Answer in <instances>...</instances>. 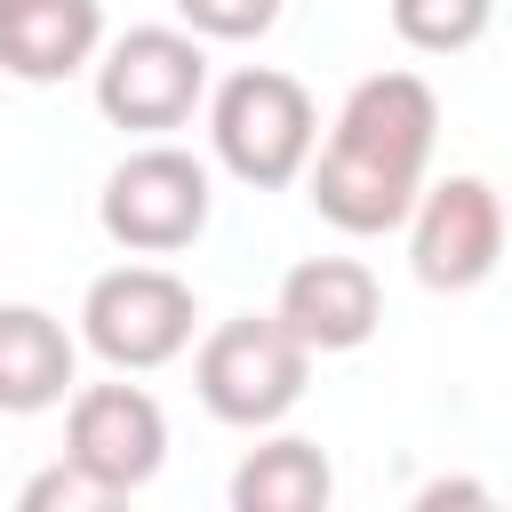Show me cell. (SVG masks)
<instances>
[{"label":"cell","mask_w":512,"mask_h":512,"mask_svg":"<svg viewBox=\"0 0 512 512\" xmlns=\"http://www.w3.org/2000/svg\"><path fill=\"white\" fill-rule=\"evenodd\" d=\"M432 136H440V96L416 72H368L336 104L328 144H312V160H304L312 216L336 224V232H352V240L400 232L408 208H416V192H424Z\"/></svg>","instance_id":"cell-1"},{"label":"cell","mask_w":512,"mask_h":512,"mask_svg":"<svg viewBox=\"0 0 512 512\" xmlns=\"http://www.w3.org/2000/svg\"><path fill=\"white\" fill-rule=\"evenodd\" d=\"M320 144V112L304 96V80L272 72V64H240L232 80H216L208 96V152L224 176H240L248 192H280L304 176Z\"/></svg>","instance_id":"cell-2"},{"label":"cell","mask_w":512,"mask_h":512,"mask_svg":"<svg viewBox=\"0 0 512 512\" xmlns=\"http://www.w3.org/2000/svg\"><path fill=\"white\" fill-rule=\"evenodd\" d=\"M304 376H312V352L288 336L280 312H240V320H216L192 352V392L216 424H240V432H264L280 424L296 400H304Z\"/></svg>","instance_id":"cell-3"},{"label":"cell","mask_w":512,"mask_h":512,"mask_svg":"<svg viewBox=\"0 0 512 512\" xmlns=\"http://www.w3.org/2000/svg\"><path fill=\"white\" fill-rule=\"evenodd\" d=\"M208 104V48L184 24H128L96 48V112L136 136H168Z\"/></svg>","instance_id":"cell-4"},{"label":"cell","mask_w":512,"mask_h":512,"mask_svg":"<svg viewBox=\"0 0 512 512\" xmlns=\"http://www.w3.org/2000/svg\"><path fill=\"white\" fill-rule=\"evenodd\" d=\"M208 208H216V184H208V160H192L184 144H144L128 152L104 192H96V224L112 248L128 256H176L208 232Z\"/></svg>","instance_id":"cell-5"},{"label":"cell","mask_w":512,"mask_h":512,"mask_svg":"<svg viewBox=\"0 0 512 512\" xmlns=\"http://www.w3.org/2000/svg\"><path fill=\"white\" fill-rule=\"evenodd\" d=\"M192 320H200V304L168 264H112L80 296V344L120 376L168 368L192 344Z\"/></svg>","instance_id":"cell-6"},{"label":"cell","mask_w":512,"mask_h":512,"mask_svg":"<svg viewBox=\"0 0 512 512\" xmlns=\"http://www.w3.org/2000/svg\"><path fill=\"white\" fill-rule=\"evenodd\" d=\"M504 232H512V216H504V192L488 176H440L408 208V264L424 288L464 296L504 264Z\"/></svg>","instance_id":"cell-7"},{"label":"cell","mask_w":512,"mask_h":512,"mask_svg":"<svg viewBox=\"0 0 512 512\" xmlns=\"http://www.w3.org/2000/svg\"><path fill=\"white\" fill-rule=\"evenodd\" d=\"M64 456L112 496H136L168 464V416L144 384H80L64 408Z\"/></svg>","instance_id":"cell-8"},{"label":"cell","mask_w":512,"mask_h":512,"mask_svg":"<svg viewBox=\"0 0 512 512\" xmlns=\"http://www.w3.org/2000/svg\"><path fill=\"white\" fill-rule=\"evenodd\" d=\"M272 312L288 320V336L304 352H360L376 336V320H384V288H376V272L360 256H304L280 280Z\"/></svg>","instance_id":"cell-9"},{"label":"cell","mask_w":512,"mask_h":512,"mask_svg":"<svg viewBox=\"0 0 512 512\" xmlns=\"http://www.w3.org/2000/svg\"><path fill=\"white\" fill-rule=\"evenodd\" d=\"M104 48V8L96 0H24L0 16V72L24 88H56Z\"/></svg>","instance_id":"cell-10"},{"label":"cell","mask_w":512,"mask_h":512,"mask_svg":"<svg viewBox=\"0 0 512 512\" xmlns=\"http://www.w3.org/2000/svg\"><path fill=\"white\" fill-rule=\"evenodd\" d=\"M80 344L48 304H0V416H40L72 400Z\"/></svg>","instance_id":"cell-11"},{"label":"cell","mask_w":512,"mask_h":512,"mask_svg":"<svg viewBox=\"0 0 512 512\" xmlns=\"http://www.w3.org/2000/svg\"><path fill=\"white\" fill-rule=\"evenodd\" d=\"M328 496H336V464L304 432L248 448L232 472V512H328Z\"/></svg>","instance_id":"cell-12"},{"label":"cell","mask_w":512,"mask_h":512,"mask_svg":"<svg viewBox=\"0 0 512 512\" xmlns=\"http://www.w3.org/2000/svg\"><path fill=\"white\" fill-rule=\"evenodd\" d=\"M488 16H496V0H392V32L416 56H464L488 32Z\"/></svg>","instance_id":"cell-13"},{"label":"cell","mask_w":512,"mask_h":512,"mask_svg":"<svg viewBox=\"0 0 512 512\" xmlns=\"http://www.w3.org/2000/svg\"><path fill=\"white\" fill-rule=\"evenodd\" d=\"M176 16L200 40H264L280 24V0H176Z\"/></svg>","instance_id":"cell-14"},{"label":"cell","mask_w":512,"mask_h":512,"mask_svg":"<svg viewBox=\"0 0 512 512\" xmlns=\"http://www.w3.org/2000/svg\"><path fill=\"white\" fill-rule=\"evenodd\" d=\"M104 504H120V496H112L104 480H88L72 456L24 480V512H104Z\"/></svg>","instance_id":"cell-15"},{"label":"cell","mask_w":512,"mask_h":512,"mask_svg":"<svg viewBox=\"0 0 512 512\" xmlns=\"http://www.w3.org/2000/svg\"><path fill=\"white\" fill-rule=\"evenodd\" d=\"M440 504H488L480 480H424L416 488V512H440Z\"/></svg>","instance_id":"cell-16"},{"label":"cell","mask_w":512,"mask_h":512,"mask_svg":"<svg viewBox=\"0 0 512 512\" xmlns=\"http://www.w3.org/2000/svg\"><path fill=\"white\" fill-rule=\"evenodd\" d=\"M8 8H24V0H0V16H8Z\"/></svg>","instance_id":"cell-17"},{"label":"cell","mask_w":512,"mask_h":512,"mask_svg":"<svg viewBox=\"0 0 512 512\" xmlns=\"http://www.w3.org/2000/svg\"><path fill=\"white\" fill-rule=\"evenodd\" d=\"M504 216H512V200H504Z\"/></svg>","instance_id":"cell-18"}]
</instances>
